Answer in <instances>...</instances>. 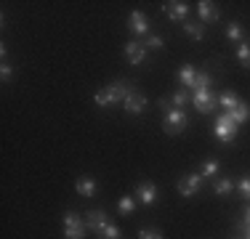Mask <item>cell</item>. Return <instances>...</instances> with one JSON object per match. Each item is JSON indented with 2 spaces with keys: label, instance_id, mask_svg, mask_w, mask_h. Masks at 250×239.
<instances>
[{
  "label": "cell",
  "instance_id": "cell-1",
  "mask_svg": "<svg viewBox=\"0 0 250 239\" xmlns=\"http://www.w3.org/2000/svg\"><path fill=\"white\" fill-rule=\"evenodd\" d=\"M128 93H133L128 82H112V85L101 88V91L93 96V101H96L99 106H115V104H120V101L128 99Z\"/></svg>",
  "mask_w": 250,
  "mask_h": 239
},
{
  "label": "cell",
  "instance_id": "cell-2",
  "mask_svg": "<svg viewBox=\"0 0 250 239\" xmlns=\"http://www.w3.org/2000/svg\"><path fill=\"white\" fill-rule=\"evenodd\" d=\"M163 128H165V133H170V136L184 133V130L189 128V117H187V112H184V109H173V106H168V109H165Z\"/></svg>",
  "mask_w": 250,
  "mask_h": 239
},
{
  "label": "cell",
  "instance_id": "cell-3",
  "mask_svg": "<svg viewBox=\"0 0 250 239\" xmlns=\"http://www.w3.org/2000/svg\"><path fill=\"white\" fill-rule=\"evenodd\" d=\"M85 218H80L75 210L64 213V239H85Z\"/></svg>",
  "mask_w": 250,
  "mask_h": 239
},
{
  "label": "cell",
  "instance_id": "cell-4",
  "mask_svg": "<svg viewBox=\"0 0 250 239\" xmlns=\"http://www.w3.org/2000/svg\"><path fill=\"white\" fill-rule=\"evenodd\" d=\"M213 130H216V139H218V141L231 143V141L237 139V130H240V125H237L229 115H221V117L216 120V128H213Z\"/></svg>",
  "mask_w": 250,
  "mask_h": 239
},
{
  "label": "cell",
  "instance_id": "cell-5",
  "mask_svg": "<svg viewBox=\"0 0 250 239\" xmlns=\"http://www.w3.org/2000/svg\"><path fill=\"white\" fill-rule=\"evenodd\" d=\"M192 104H194L197 112H202V115H210V112L218 106V99L213 96V91H194L192 93Z\"/></svg>",
  "mask_w": 250,
  "mask_h": 239
},
{
  "label": "cell",
  "instance_id": "cell-6",
  "mask_svg": "<svg viewBox=\"0 0 250 239\" xmlns=\"http://www.w3.org/2000/svg\"><path fill=\"white\" fill-rule=\"evenodd\" d=\"M202 186V176L200 173H187V176L178 181V194L181 197H194Z\"/></svg>",
  "mask_w": 250,
  "mask_h": 239
},
{
  "label": "cell",
  "instance_id": "cell-7",
  "mask_svg": "<svg viewBox=\"0 0 250 239\" xmlns=\"http://www.w3.org/2000/svg\"><path fill=\"white\" fill-rule=\"evenodd\" d=\"M123 53H125V59H128L130 64H144V61H146V45L139 43V40H130V43H125Z\"/></svg>",
  "mask_w": 250,
  "mask_h": 239
},
{
  "label": "cell",
  "instance_id": "cell-8",
  "mask_svg": "<svg viewBox=\"0 0 250 239\" xmlns=\"http://www.w3.org/2000/svg\"><path fill=\"white\" fill-rule=\"evenodd\" d=\"M85 226L91 231H96V234H101V231L109 226V215H106L104 210H88L85 213Z\"/></svg>",
  "mask_w": 250,
  "mask_h": 239
},
{
  "label": "cell",
  "instance_id": "cell-9",
  "mask_svg": "<svg viewBox=\"0 0 250 239\" xmlns=\"http://www.w3.org/2000/svg\"><path fill=\"white\" fill-rule=\"evenodd\" d=\"M128 27L133 35H139V38H144V35H149V19H146L141 11H130L128 16Z\"/></svg>",
  "mask_w": 250,
  "mask_h": 239
},
{
  "label": "cell",
  "instance_id": "cell-10",
  "mask_svg": "<svg viewBox=\"0 0 250 239\" xmlns=\"http://www.w3.org/2000/svg\"><path fill=\"white\" fill-rule=\"evenodd\" d=\"M189 101H192V96H189L187 88H181V91H176L170 99H160V106H163V109H168V106H173V109H184Z\"/></svg>",
  "mask_w": 250,
  "mask_h": 239
},
{
  "label": "cell",
  "instance_id": "cell-11",
  "mask_svg": "<svg viewBox=\"0 0 250 239\" xmlns=\"http://www.w3.org/2000/svg\"><path fill=\"white\" fill-rule=\"evenodd\" d=\"M163 11L168 14V19H173V21H181V19H187V14H189V5L184 3V0H170V3H165V5H163Z\"/></svg>",
  "mask_w": 250,
  "mask_h": 239
},
{
  "label": "cell",
  "instance_id": "cell-12",
  "mask_svg": "<svg viewBox=\"0 0 250 239\" xmlns=\"http://www.w3.org/2000/svg\"><path fill=\"white\" fill-rule=\"evenodd\" d=\"M123 106H125V112H128V115H141V112H144V106H146V99L141 93H128V99L123 101Z\"/></svg>",
  "mask_w": 250,
  "mask_h": 239
},
{
  "label": "cell",
  "instance_id": "cell-13",
  "mask_svg": "<svg viewBox=\"0 0 250 239\" xmlns=\"http://www.w3.org/2000/svg\"><path fill=\"white\" fill-rule=\"evenodd\" d=\"M136 197H139L144 205H154V199H157V186L149 183V181L139 183V186H136Z\"/></svg>",
  "mask_w": 250,
  "mask_h": 239
},
{
  "label": "cell",
  "instance_id": "cell-14",
  "mask_svg": "<svg viewBox=\"0 0 250 239\" xmlns=\"http://www.w3.org/2000/svg\"><path fill=\"white\" fill-rule=\"evenodd\" d=\"M200 5V16H202V21H218L221 19V14H218V5L216 3H210V0H202V3H197Z\"/></svg>",
  "mask_w": 250,
  "mask_h": 239
},
{
  "label": "cell",
  "instance_id": "cell-15",
  "mask_svg": "<svg viewBox=\"0 0 250 239\" xmlns=\"http://www.w3.org/2000/svg\"><path fill=\"white\" fill-rule=\"evenodd\" d=\"M75 191L80 197H93V194H96V181H93L91 176H83L80 181L75 183Z\"/></svg>",
  "mask_w": 250,
  "mask_h": 239
},
{
  "label": "cell",
  "instance_id": "cell-16",
  "mask_svg": "<svg viewBox=\"0 0 250 239\" xmlns=\"http://www.w3.org/2000/svg\"><path fill=\"white\" fill-rule=\"evenodd\" d=\"M178 80L184 82V88H189V91H192V88H194V80H197V69H194L192 64H184V67L178 69Z\"/></svg>",
  "mask_w": 250,
  "mask_h": 239
},
{
  "label": "cell",
  "instance_id": "cell-17",
  "mask_svg": "<svg viewBox=\"0 0 250 239\" xmlns=\"http://www.w3.org/2000/svg\"><path fill=\"white\" fill-rule=\"evenodd\" d=\"M229 117L234 120L237 125H242V122H248L250 120V104H245V101H240V104L234 106V109L229 112Z\"/></svg>",
  "mask_w": 250,
  "mask_h": 239
},
{
  "label": "cell",
  "instance_id": "cell-18",
  "mask_svg": "<svg viewBox=\"0 0 250 239\" xmlns=\"http://www.w3.org/2000/svg\"><path fill=\"white\" fill-rule=\"evenodd\" d=\"M218 104H221L224 109H226V115H229V112L234 109L237 104H240V96H237L234 91H224L221 96H218Z\"/></svg>",
  "mask_w": 250,
  "mask_h": 239
},
{
  "label": "cell",
  "instance_id": "cell-19",
  "mask_svg": "<svg viewBox=\"0 0 250 239\" xmlns=\"http://www.w3.org/2000/svg\"><path fill=\"white\" fill-rule=\"evenodd\" d=\"M184 32H187V38L197 40V43L205 38V27H202V24H189V21H187V24H184Z\"/></svg>",
  "mask_w": 250,
  "mask_h": 239
},
{
  "label": "cell",
  "instance_id": "cell-20",
  "mask_svg": "<svg viewBox=\"0 0 250 239\" xmlns=\"http://www.w3.org/2000/svg\"><path fill=\"white\" fill-rule=\"evenodd\" d=\"M237 61L245 69H250V40L248 43H240V48H237Z\"/></svg>",
  "mask_w": 250,
  "mask_h": 239
},
{
  "label": "cell",
  "instance_id": "cell-21",
  "mask_svg": "<svg viewBox=\"0 0 250 239\" xmlns=\"http://www.w3.org/2000/svg\"><path fill=\"white\" fill-rule=\"evenodd\" d=\"M210 88H213V77L210 75H197L192 91H210Z\"/></svg>",
  "mask_w": 250,
  "mask_h": 239
},
{
  "label": "cell",
  "instance_id": "cell-22",
  "mask_svg": "<svg viewBox=\"0 0 250 239\" xmlns=\"http://www.w3.org/2000/svg\"><path fill=\"white\" fill-rule=\"evenodd\" d=\"M231 189H234V183H231L229 178H218V181L213 183V191H216L218 197H221V194H229Z\"/></svg>",
  "mask_w": 250,
  "mask_h": 239
},
{
  "label": "cell",
  "instance_id": "cell-23",
  "mask_svg": "<svg viewBox=\"0 0 250 239\" xmlns=\"http://www.w3.org/2000/svg\"><path fill=\"white\" fill-rule=\"evenodd\" d=\"M117 210H120L123 215H130L136 210V202H133V197H123L120 202H117Z\"/></svg>",
  "mask_w": 250,
  "mask_h": 239
},
{
  "label": "cell",
  "instance_id": "cell-24",
  "mask_svg": "<svg viewBox=\"0 0 250 239\" xmlns=\"http://www.w3.org/2000/svg\"><path fill=\"white\" fill-rule=\"evenodd\" d=\"M144 45H146V51H160V48L165 45V40L160 38V35H146Z\"/></svg>",
  "mask_w": 250,
  "mask_h": 239
},
{
  "label": "cell",
  "instance_id": "cell-25",
  "mask_svg": "<svg viewBox=\"0 0 250 239\" xmlns=\"http://www.w3.org/2000/svg\"><path fill=\"white\" fill-rule=\"evenodd\" d=\"M216 173H218V162H213V159H208V162H202V167H200V176L202 178H213V176H216Z\"/></svg>",
  "mask_w": 250,
  "mask_h": 239
},
{
  "label": "cell",
  "instance_id": "cell-26",
  "mask_svg": "<svg viewBox=\"0 0 250 239\" xmlns=\"http://www.w3.org/2000/svg\"><path fill=\"white\" fill-rule=\"evenodd\" d=\"M99 239H120V229H117L115 223H109V226H106V229L99 234Z\"/></svg>",
  "mask_w": 250,
  "mask_h": 239
},
{
  "label": "cell",
  "instance_id": "cell-27",
  "mask_svg": "<svg viewBox=\"0 0 250 239\" xmlns=\"http://www.w3.org/2000/svg\"><path fill=\"white\" fill-rule=\"evenodd\" d=\"M226 38H229V40H240L242 38V27L237 21H231L229 27H226Z\"/></svg>",
  "mask_w": 250,
  "mask_h": 239
},
{
  "label": "cell",
  "instance_id": "cell-28",
  "mask_svg": "<svg viewBox=\"0 0 250 239\" xmlns=\"http://www.w3.org/2000/svg\"><path fill=\"white\" fill-rule=\"evenodd\" d=\"M139 239H165V237L160 234L157 229H141L139 231Z\"/></svg>",
  "mask_w": 250,
  "mask_h": 239
},
{
  "label": "cell",
  "instance_id": "cell-29",
  "mask_svg": "<svg viewBox=\"0 0 250 239\" xmlns=\"http://www.w3.org/2000/svg\"><path fill=\"white\" fill-rule=\"evenodd\" d=\"M237 189H240V194L245 197V199H250V176H245L240 183H237Z\"/></svg>",
  "mask_w": 250,
  "mask_h": 239
},
{
  "label": "cell",
  "instance_id": "cell-30",
  "mask_svg": "<svg viewBox=\"0 0 250 239\" xmlns=\"http://www.w3.org/2000/svg\"><path fill=\"white\" fill-rule=\"evenodd\" d=\"M0 75H3V80H8V77L14 75V67H11L8 61H3V67H0Z\"/></svg>",
  "mask_w": 250,
  "mask_h": 239
},
{
  "label": "cell",
  "instance_id": "cell-31",
  "mask_svg": "<svg viewBox=\"0 0 250 239\" xmlns=\"http://www.w3.org/2000/svg\"><path fill=\"white\" fill-rule=\"evenodd\" d=\"M242 226H245V229H250V207L245 210V220H242Z\"/></svg>",
  "mask_w": 250,
  "mask_h": 239
},
{
  "label": "cell",
  "instance_id": "cell-32",
  "mask_svg": "<svg viewBox=\"0 0 250 239\" xmlns=\"http://www.w3.org/2000/svg\"><path fill=\"white\" fill-rule=\"evenodd\" d=\"M245 239H250V229H248V234H245Z\"/></svg>",
  "mask_w": 250,
  "mask_h": 239
}]
</instances>
